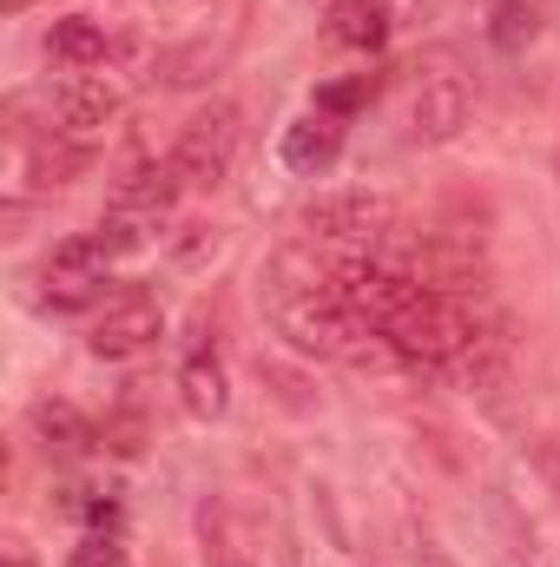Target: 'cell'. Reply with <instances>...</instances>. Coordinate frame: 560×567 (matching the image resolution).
I'll return each mask as SVG.
<instances>
[{
	"label": "cell",
	"instance_id": "6da1fadb",
	"mask_svg": "<svg viewBox=\"0 0 560 567\" xmlns=\"http://www.w3.org/2000/svg\"><path fill=\"white\" fill-rule=\"evenodd\" d=\"M383 337L409 357V363H448V357H462L475 337H481V323H475V310H468V297H448V290H416L390 323H383Z\"/></svg>",
	"mask_w": 560,
	"mask_h": 567
},
{
	"label": "cell",
	"instance_id": "7a4b0ae2",
	"mask_svg": "<svg viewBox=\"0 0 560 567\" xmlns=\"http://www.w3.org/2000/svg\"><path fill=\"white\" fill-rule=\"evenodd\" d=\"M238 145H245V113L231 100H211L185 120V133L172 145V165L185 178V192H218L238 165Z\"/></svg>",
	"mask_w": 560,
	"mask_h": 567
},
{
	"label": "cell",
	"instance_id": "3957f363",
	"mask_svg": "<svg viewBox=\"0 0 560 567\" xmlns=\"http://www.w3.org/2000/svg\"><path fill=\"white\" fill-rule=\"evenodd\" d=\"M113 265H120V258H113V245H106L100 231H93V238H66V245L46 251L33 303H40V310H60V317L93 310V303L106 297V271H113Z\"/></svg>",
	"mask_w": 560,
	"mask_h": 567
},
{
	"label": "cell",
	"instance_id": "277c9868",
	"mask_svg": "<svg viewBox=\"0 0 560 567\" xmlns=\"http://www.w3.org/2000/svg\"><path fill=\"white\" fill-rule=\"evenodd\" d=\"M475 113V86L455 66V53H428L416 66V93H409V140L416 145H448Z\"/></svg>",
	"mask_w": 560,
	"mask_h": 567
},
{
	"label": "cell",
	"instance_id": "5b68a950",
	"mask_svg": "<svg viewBox=\"0 0 560 567\" xmlns=\"http://www.w3.org/2000/svg\"><path fill=\"white\" fill-rule=\"evenodd\" d=\"M390 225H396V205L383 192H363V185L323 192L297 212V231L310 245H376V238H390Z\"/></svg>",
	"mask_w": 560,
	"mask_h": 567
},
{
	"label": "cell",
	"instance_id": "8992f818",
	"mask_svg": "<svg viewBox=\"0 0 560 567\" xmlns=\"http://www.w3.org/2000/svg\"><path fill=\"white\" fill-rule=\"evenodd\" d=\"M271 323L303 357H350V343L370 330L356 310H343V297H283V303H271Z\"/></svg>",
	"mask_w": 560,
	"mask_h": 567
},
{
	"label": "cell",
	"instance_id": "52a82bcc",
	"mask_svg": "<svg viewBox=\"0 0 560 567\" xmlns=\"http://www.w3.org/2000/svg\"><path fill=\"white\" fill-rule=\"evenodd\" d=\"M158 337H165V310H158V297H152V290H120V297L93 317L86 350H93L100 363H133V357H145Z\"/></svg>",
	"mask_w": 560,
	"mask_h": 567
},
{
	"label": "cell",
	"instance_id": "ba28073f",
	"mask_svg": "<svg viewBox=\"0 0 560 567\" xmlns=\"http://www.w3.org/2000/svg\"><path fill=\"white\" fill-rule=\"evenodd\" d=\"M120 113H126V93L106 73H66L53 86V120H60L66 140H100Z\"/></svg>",
	"mask_w": 560,
	"mask_h": 567
},
{
	"label": "cell",
	"instance_id": "9c48e42d",
	"mask_svg": "<svg viewBox=\"0 0 560 567\" xmlns=\"http://www.w3.org/2000/svg\"><path fill=\"white\" fill-rule=\"evenodd\" d=\"M178 403L191 423H218L231 410V377H225V357L218 343H191L185 363H178Z\"/></svg>",
	"mask_w": 560,
	"mask_h": 567
},
{
	"label": "cell",
	"instance_id": "30bf717a",
	"mask_svg": "<svg viewBox=\"0 0 560 567\" xmlns=\"http://www.w3.org/2000/svg\"><path fill=\"white\" fill-rule=\"evenodd\" d=\"M336 152H343V120H330V113H303V120H290L283 126V172H297V178H323L330 165H336Z\"/></svg>",
	"mask_w": 560,
	"mask_h": 567
},
{
	"label": "cell",
	"instance_id": "8fae6325",
	"mask_svg": "<svg viewBox=\"0 0 560 567\" xmlns=\"http://www.w3.org/2000/svg\"><path fill=\"white\" fill-rule=\"evenodd\" d=\"M185 192V178H178V165H172V152L165 158H139L120 185H113V198H106V212H120V218H158L172 198Z\"/></svg>",
	"mask_w": 560,
	"mask_h": 567
},
{
	"label": "cell",
	"instance_id": "7c38bea8",
	"mask_svg": "<svg viewBox=\"0 0 560 567\" xmlns=\"http://www.w3.org/2000/svg\"><path fill=\"white\" fill-rule=\"evenodd\" d=\"M27 423H33V435H40V449H46L53 462H86V455L100 449V429L86 423V416H80L73 403H60V396H40Z\"/></svg>",
	"mask_w": 560,
	"mask_h": 567
},
{
	"label": "cell",
	"instance_id": "4fadbf2b",
	"mask_svg": "<svg viewBox=\"0 0 560 567\" xmlns=\"http://www.w3.org/2000/svg\"><path fill=\"white\" fill-rule=\"evenodd\" d=\"M113 47H120V40H113L100 20H86V13H66V20H53V33H46V53H53L66 73H93V66H106Z\"/></svg>",
	"mask_w": 560,
	"mask_h": 567
},
{
	"label": "cell",
	"instance_id": "5bb4252c",
	"mask_svg": "<svg viewBox=\"0 0 560 567\" xmlns=\"http://www.w3.org/2000/svg\"><path fill=\"white\" fill-rule=\"evenodd\" d=\"M390 7L383 0H336L330 7V20H323V33L336 40V47H350V53H376L383 40H390Z\"/></svg>",
	"mask_w": 560,
	"mask_h": 567
},
{
	"label": "cell",
	"instance_id": "9a60e30c",
	"mask_svg": "<svg viewBox=\"0 0 560 567\" xmlns=\"http://www.w3.org/2000/svg\"><path fill=\"white\" fill-rule=\"evenodd\" d=\"M231 60V40H191V47H172V53H158L152 60V73L165 80V86H205V80H218V66Z\"/></svg>",
	"mask_w": 560,
	"mask_h": 567
},
{
	"label": "cell",
	"instance_id": "2e32d148",
	"mask_svg": "<svg viewBox=\"0 0 560 567\" xmlns=\"http://www.w3.org/2000/svg\"><path fill=\"white\" fill-rule=\"evenodd\" d=\"M376 86H383L376 73H350V80H330V86H317V100H310V106L350 126V120H356V113H363V106L376 100Z\"/></svg>",
	"mask_w": 560,
	"mask_h": 567
},
{
	"label": "cell",
	"instance_id": "e0dca14e",
	"mask_svg": "<svg viewBox=\"0 0 560 567\" xmlns=\"http://www.w3.org/2000/svg\"><path fill=\"white\" fill-rule=\"evenodd\" d=\"M535 27H541V13L535 7H521V0H501L495 7V47H521V40H535Z\"/></svg>",
	"mask_w": 560,
	"mask_h": 567
},
{
	"label": "cell",
	"instance_id": "ac0fdd59",
	"mask_svg": "<svg viewBox=\"0 0 560 567\" xmlns=\"http://www.w3.org/2000/svg\"><path fill=\"white\" fill-rule=\"evenodd\" d=\"M80 165H86V145H40V152H33V172H40V185H66Z\"/></svg>",
	"mask_w": 560,
	"mask_h": 567
},
{
	"label": "cell",
	"instance_id": "d6986e66",
	"mask_svg": "<svg viewBox=\"0 0 560 567\" xmlns=\"http://www.w3.org/2000/svg\"><path fill=\"white\" fill-rule=\"evenodd\" d=\"M66 567H126V542H120V535H106V528H93V535L66 555Z\"/></svg>",
	"mask_w": 560,
	"mask_h": 567
},
{
	"label": "cell",
	"instance_id": "ffe728a7",
	"mask_svg": "<svg viewBox=\"0 0 560 567\" xmlns=\"http://www.w3.org/2000/svg\"><path fill=\"white\" fill-rule=\"evenodd\" d=\"M528 455H535V468L548 475V488L560 495V442H548V435H535V442H528Z\"/></svg>",
	"mask_w": 560,
	"mask_h": 567
},
{
	"label": "cell",
	"instance_id": "44dd1931",
	"mask_svg": "<svg viewBox=\"0 0 560 567\" xmlns=\"http://www.w3.org/2000/svg\"><path fill=\"white\" fill-rule=\"evenodd\" d=\"M139 435H145L139 416H120V423H106V442H113L120 455H139Z\"/></svg>",
	"mask_w": 560,
	"mask_h": 567
},
{
	"label": "cell",
	"instance_id": "7402d4cb",
	"mask_svg": "<svg viewBox=\"0 0 560 567\" xmlns=\"http://www.w3.org/2000/svg\"><path fill=\"white\" fill-rule=\"evenodd\" d=\"M211 567H258V561H251L238 542H225V535H218V548H211Z\"/></svg>",
	"mask_w": 560,
	"mask_h": 567
},
{
	"label": "cell",
	"instance_id": "603a6c76",
	"mask_svg": "<svg viewBox=\"0 0 560 567\" xmlns=\"http://www.w3.org/2000/svg\"><path fill=\"white\" fill-rule=\"evenodd\" d=\"M7 567H33V548L20 535H7Z\"/></svg>",
	"mask_w": 560,
	"mask_h": 567
},
{
	"label": "cell",
	"instance_id": "cb8c5ba5",
	"mask_svg": "<svg viewBox=\"0 0 560 567\" xmlns=\"http://www.w3.org/2000/svg\"><path fill=\"white\" fill-rule=\"evenodd\" d=\"M416 567H448V561H442V555H435V548L422 542V548H416Z\"/></svg>",
	"mask_w": 560,
	"mask_h": 567
},
{
	"label": "cell",
	"instance_id": "d4e9b609",
	"mask_svg": "<svg viewBox=\"0 0 560 567\" xmlns=\"http://www.w3.org/2000/svg\"><path fill=\"white\" fill-rule=\"evenodd\" d=\"M27 7H33V0H0V13H27Z\"/></svg>",
	"mask_w": 560,
	"mask_h": 567
}]
</instances>
